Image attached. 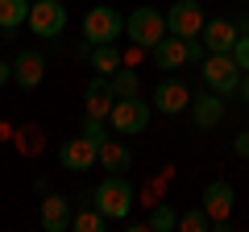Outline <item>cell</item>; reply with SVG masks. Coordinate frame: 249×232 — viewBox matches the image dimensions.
I'll list each match as a JSON object with an SVG mask.
<instances>
[{
    "label": "cell",
    "instance_id": "cell-1",
    "mask_svg": "<svg viewBox=\"0 0 249 232\" xmlns=\"http://www.w3.org/2000/svg\"><path fill=\"white\" fill-rule=\"evenodd\" d=\"M170 33V25H166V13H158V9H150V4H137L129 17H124V37L137 46V50H154V46L162 42V37Z\"/></svg>",
    "mask_w": 249,
    "mask_h": 232
},
{
    "label": "cell",
    "instance_id": "cell-2",
    "mask_svg": "<svg viewBox=\"0 0 249 232\" xmlns=\"http://www.w3.org/2000/svg\"><path fill=\"white\" fill-rule=\"evenodd\" d=\"M91 203H96L108 220H124L129 207H133V182L124 179V174H108V179L91 191Z\"/></svg>",
    "mask_w": 249,
    "mask_h": 232
},
{
    "label": "cell",
    "instance_id": "cell-3",
    "mask_svg": "<svg viewBox=\"0 0 249 232\" xmlns=\"http://www.w3.org/2000/svg\"><path fill=\"white\" fill-rule=\"evenodd\" d=\"M150 116H154V104H145L142 96H124V99L112 104L108 125H112L121 137H133V133H142V129L150 125Z\"/></svg>",
    "mask_w": 249,
    "mask_h": 232
},
{
    "label": "cell",
    "instance_id": "cell-4",
    "mask_svg": "<svg viewBox=\"0 0 249 232\" xmlns=\"http://www.w3.org/2000/svg\"><path fill=\"white\" fill-rule=\"evenodd\" d=\"M83 37H88L91 46L116 42V37H124V17L112 4H96V9H88V17H83Z\"/></svg>",
    "mask_w": 249,
    "mask_h": 232
},
{
    "label": "cell",
    "instance_id": "cell-5",
    "mask_svg": "<svg viewBox=\"0 0 249 232\" xmlns=\"http://www.w3.org/2000/svg\"><path fill=\"white\" fill-rule=\"evenodd\" d=\"M199 66H204V83L212 91H220V96H232V91L241 87V75H245L232 54H208Z\"/></svg>",
    "mask_w": 249,
    "mask_h": 232
},
{
    "label": "cell",
    "instance_id": "cell-6",
    "mask_svg": "<svg viewBox=\"0 0 249 232\" xmlns=\"http://www.w3.org/2000/svg\"><path fill=\"white\" fill-rule=\"evenodd\" d=\"M166 25L175 37H199L204 33V9H199V0H178V4H170L166 9Z\"/></svg>",
    "mask_w": 249,
    "mask_h": 232
},
{
    "label": "cell",
    "instance_id": "cell-7",
    "mask_svg": "<svg viewBox=\"0 0 249 232\" xmlns=\"http://www.w3.org/2000/svg\"><path fill=\"white\" fill-rule=\"evenodd\" d=\"M232 203H237V195H232V182L216 179V182H208V187H204V212L212 215V228L229 232V212H232Z\"/></svg>",
    "mask_w": 249,
    "mask_h": 232
},
{
    "label": "cell",
    "instance_id": "cell-8",
    "mask_svg": "<svg viewBox=\"0 0 249 232\" xmlns=\"http://www.w3.org/2000/svg\"><path fill=\"white\" fill-rule=\"evenodd\" d=\"M29 29L37 37H58L67 29V9H62L58 0H37L34 9H29Z\"/></svg>",
    "mask_w": 249,
    "mask_h": 232
},
{
    "label": "cell",
    "instance_id": "cell-9",
    "mask_svg": "<svg viewBox=\"0 0 249 232\" xmlns=\"http://www.w3.org/2000/svg\"><path fill=\"white\" fill-rule=\"evenodd\" d=\"M154 108L166 116H178V112H191V91H187L183 79H162L154 87Z\"/></svg>",
    "mask_w": 249,
    "mask_h": 232
},
{
    "label": "cell",
    "instance_id": "cell-10",
    "mask_svg": "<svg viewBox=\"0 0 249 232\" xmlns=\"http://www.w3.org/2000/svg\"><path fill=\"white\" fill-rule=\"evenodd\" d=\"M58 162H62V170H91L100 162V145L88 141V137H71L58 149Z\"/></svg>",
    "mask_w": 249,
    "mask_h": 232
},
{
    "label": "cell",
    "instance_id": "cell-11",
    "mask_svg": "<svg viewBox=\"0 0 249 232\" xmlns=\"http://www.w3.org/2000/svg\"><path fill=\"white\" fill-rule=\"evenodd\" d=\"M204 46H208V54H232V46H237V21H229V17H212L204 25Z\"/></svg>",
    "mask_w": 249,
    "mask_h": 232
},
{
    "label": "cell",
    "instance_id": "cell-12",
    "mask_svg": "<svg viewBox=\"0 0 249 232\" xmlns=\"http://www.w3.org/2000/svg\"><path fill=\"white\" fill-rule=\"evenodd\" d=\"M191 120H196L199 129H216L224 120V96L220 91H199V96H191Z\"/></svg>",
    "mask_w": 249,
    "mask_h": 232
},
{
    "label": "cell",
    "instance_id": "cell-13",
    "mask_svg": "<svg viewBox=\"0 0 249 232\" xmlns=\"http://www.w3.org/2000/svg\"><path fill=\"white\" fill-rule=\"evenodd\" d=\"M13 79H17V87H25V91L42 87V79H46V58H42L37 50H21L17 63H13Z\"/></svg>",
    "mask_w": 249,
    "mask_h": 232
},
{
    "label": "cell",
    "instance_id": "cell-14",
    "mask_svg": "<svg viewBox=\"0 0 249 232\" xmlns=\"http://www.w3.org/2000/svg\"><path fill=\"white\" fill-rule=\"evenodd\" d=\"M112 104H116V91H112V79H108V75H100V79H91L88 87H83V108H88V116H104L108 120Z\"/></svg>",
    "mask_w": 249,
    "mask_h": 232
},
{
    "label": "cell",
    "instance_id": "cell-15",
    "mask_svg": "<svg viewBox=\"0 0 249 232\" xmlns=\"http://www.w3.org/2000/svg\"><path fill=\"white\" fill-rule=\"evenodd\" d=\"M150 54H154V66H158V71H178V66L187 63V37L166 33Z\"/></svg>",
    "mask_w": 249,
    "mask_h": 232
},
{
    "label": "cell",
    "instance_id": "cell-16",
    "mask_svg": "<svg viewBox=\"0 0 249 232\" xmlns=\"http://www.w3.org/2000/svg\"><path fill=\"white\" fill-rule=\"evenodd\" d=\"M71 199H62V195H46L42 199V228L46 232H67L71 228Z\"/></svg>",
    "mask_w": 249,
    "mask_h": 232
},
{
    "label": "cell",
    "instance_id": "cell-17",
    "mask_svg": "<svg viewBox=\"0 0 249 232\" xmlns=\"http://www.w3.org/2000/svg\"><path fill=\"white\" fill-rule=\"evenodd\" d=\"M71 228H75V232H104V228H108V215L100 212L91 199H83V203L75 207V215H71Z\"/></svg>",
    "mask_w": 249,
    "mask_h": 232
},
{
    "label": "cell",
    "instance_id": "cell-18",
    "mask_svg": "<svg viewBox=\"0 0 249 232\" xmlns=\"http://www.w3.org/2000/svg\"><path fill=\"white\" fill-rule=\"evenodd\" d=\"M129 162H133L129 145H121V141H104V145H100V166H104L108 174H124Z\"/></svg>",
    "mask_w": 249,
    "mask_h": 232
},
{
    "label": "cell",
    "instance_id": "cell-19",
    "mask_svg": "<svg viewBox=\"0 0 249 232\" xmlns=\"http://www.w3.org/2000/svg\"><path fill=\"white\" fill-rule=\"evenodd\" d=\"M91 66H96L100 75H112V71H121L124 66V58H121V50H116V42H104V46H91Z\"/></svg>",
    "mask_w": 249,
    "mask_h": 232
},
{
    "label": "cell",
    "instance_id": "cell-20",
    "mask_svg": "<svg viewBox=\"0 0 249 232\" xmlns=\"http://www.w3.org/2000/svg\"><path fill=\"white\" fill-rule=\"evenodd\" d=\"M34 0H0V29H17L29 21Z\"/></svg>",
    "mask_w": 249,
    "mask_h": 232
},
{
    "label": "cell",
    "instance_id": "cell-21",
    "mask_svg": "<svg viewBox=\"0 0 249 232\" xmlns=\"http://www.w3.org/2000/svg\"><path fill=\"white\" fill-rule=\"evenodd\" d=\"M145 228H150V232H175V228H178L175 207H170V203H154V212H150V220H145Z\"/></svg>",
    "mask_w": 249,
    "mask_h": 232
},
{
    "label": "cell",
    "instance_id": "cell-22",
    "mask_svg": "<svg viewBox=\"0 0 249 232\" xmlns=\"http://www.w3.org/2000/svg\"><path fill=\"white\" fill-rule=\"evenodd\" d=\"M112 79V91H116V99H124V96H142V79H137V71H112L108 75Z\"/></svg>",
    "mask_w": 249,
    "mask_h": 232
},
{
    "label": "cell",
    "instance_id": "cell-23",
    "mask_svg": "<svg viewBox=\"0 0 249 232\" xmlns=\"http://www.w3.org/2000/svg\"><path fill=\"white\" fill-rule=\"evenodd\" d=\"M178 228H183V232H208V228H212V215H208L204 207H196V212L178 215Z\"/></svg>",
    "mask_w": 249,
    "mask_h": 232
},
{
    "label": "cell",
    "instance_id": "cell-24",
    "mask_svg": "<svg viewBox=\"0 0 249 232\" xmlns=\"http://www.w3.org/2000/svg\"><path fill=\"white\" fill-rule=\"evenodd\" d=\"M83 137H88V141H96V145H104V141H108L104 116H88V120H83Z\"/></svg>",
    "mask_w": 249,
    "mask_h": 232
},
{
    "label": "cell",
    "instance_id": "cell-25",
    "mask_svg": "<svg viewBox=\"0 0 249 232\" xmlns=\"http://www.w3.org/2000/svg\"><path fill=\"white\" fill-rule=\"evenodd\" d=\"M204 37H187V63H204Z\"/></svg>",
    "mask_w": 249,
    "mask_h": 232
},
{
    "label": "cell",
    "instance_id": "cell-26",
    "mask_svg": "<svg viewBox=\"0 0 249 232\" xmlns=\"http://www.w3.org/2000/svg\"><path fill=\"white\" fill-rule=\"evenodd\" d=\"M232 58L241 63V71H249V33L237 37V46H232Z\"/></svg>",
    "mask_w": 249,
    "mask_h": 232
},
{
    "label": "cell",
    "instance_id": "cell-27",
    "mask_svg": "<svg viewBox=\"0 0 249 232\" xmlns=\"http://www.w3.org/2000/svg\"><path fill=\"white\" fill-rule=\"evenodd\" d=\"M232 153H237V158H249V133H237V137H232Z\"/></svg>",
    "mask_w": 249,
    "mask_h": 232
},
{
    "label": "cell",
    "instance_id": "cell-28",
    "mask_svg": "<svg viewBox=\"0 0 249 232\" xmlns=\"http://www.w3.org/2000/svg\"><path fill=\"white\" fill-rule=\"evenodd\" d=\"M237 91H241V99H245V104H249V71L241 75V87H237Z\"/></svg>",
    "mask_w": 249,
    "mask_h": 232
},
{
    "label": "cell",
    "instance_id": "cell-29",
    "mask_svg": "<svg viewBox=\"0 0 249 232\" xmlns=\"http://www.w3.org/2000/svg\"><path fill=\"white\" fill-rule=\"evenodd\" d=\"M9 75H13V66H9V63H0V87L9 83Z\"/></svg>",
    "mask_w": 249,
    "mask_h": 232
}]
</instances>
